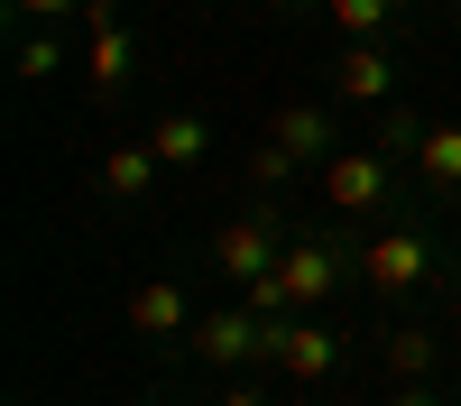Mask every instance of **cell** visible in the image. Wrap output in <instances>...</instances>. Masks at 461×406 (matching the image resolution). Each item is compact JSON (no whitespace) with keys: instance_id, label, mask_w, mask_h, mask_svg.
I'll use <instances>...</instances> for the list:
<instances>
[{"instance_id":"6da1fadb","label":"cell","mask_w":461,"mask_h":406,"mask_svg":"<svg viewBox=\"0 0 461 406\" xmlns=\"http://www.w3.org/2000/svg\"><path fill=\"white\" fill-rule=\"evenodd\" d=\"M267 277H277V295H286L295 314H323L332 295H341V277H351V240H332V231H295V240L277 249V268H267Z\"/></svg>"},{"instance_id":"7a4b0ae2","label":"cell","mask_w":461,"mask_h":406,"mask_svg":"<svg viewBox=\"0 0 461 406\" xmlns=\"http://www.w3.org/2000/svg\"><path fill=\"white\" fill-rule=\"evenodd\" d=\"M425 277H434V240H425V221H397V231L360 240V286L378 295V305H406Z\"/></svg>"},{"instance_id":"3957f363","label":"cell","mask_w":461,"mask_h":406,"mask_svg":"<svg viewBox=\"0 0 461 406\" xmlns=\"http://www.w3.org/2000/svg\"><path fill=\"white\" fill-rule=\"evenodd\" d=\"M295 323V314H286ZM286 323H267L249 305H230V314H194V332H185V351L212 360V369H249V360H277V332Z\"/></svg>"},{"instance_id":"277c9868","label":"cell","mask_w":461,"mask_h":406,"mask_svg":"<svg viewBox=\"0 0 461 406\" xmlns=\"http://www.w3.org/2000/svg\"><path fill=\"white\" fill-rule=\"evenodd\" d=\"M388 185H397L388 148H332V158H323V203H332V212H351V221L388 203Z\"/></svg>"},{"instance_id":"5b68a950","label":"cell","mask_w":461,"mask_h":406,"mask_svg":"<svg viewBox=\"0 0 461 406\" xmlns=\"http://www.w3.org/2000/svg\"><path fill=\"white\" fill-rule=\"evenodd\" d=\"M277 221H258V212H240V221H221V231H212V268L230 277V286H249V277H267V268H277Z\"/></svg>"},{"instance_id":"8992f818","label":"cell","mask_w":461,"mask_h":406,"mask_svg":"<svg viewBox=\"0 0 461 406\" xmlns=\"http://www.w3.org/2000/svg\"><path fill=\"white\" fill-rule=\"evenodd\" d=\"M277 369H286L295 388H323L332 369H341V332H332V323H304V314H295V323L277 332Z\"/></svg>"},{"instance_id":"52a82bcc","label":"cell","mask_w":461,"mask_h":406,"mask_svg":"<svg viewBox=\"0 0 461 406\" xmlns=\"http://www.w3.org/2000/svg\"><path fill=\"white\" fill-rule=\"evenodd\" d=\"M332 93H341V102H388V93H397V56L378 47V37H341Z\"/></svg>"},{"instance_id":"ba28073f","label":"cell","mask_w":461,"mask_h":406,"mask_svg":"<svg viewBox=\"0 0 461 406\" xmlns=\"http://www.w3.org/2000/svg\"><path fill=\"white\" fill-rule=\"evenodd\" d=\"M130 332H148V342H185V332H194V305H185V286H176V277L130 286Z\"/></svg>"},{"instance_id":"9c48e42d","label":"cell","mask_w":461,"mask_h":406,"mask_svg":"<svg viewBox=\"0 0 461 406\" xmlns=\"http://www.w3.org/2000/svg\"><path fill=\"white\" fill-rule=\"evenodd\" d=\"M267 148H286L295 167H323V158H332V111H323V102H286L277 130H267Z\"/></svg>"},{"instance_id":"30bf717a","label":"cell","mask_w":461,"mask_h":406,"mask_svg":"<svg viewBox=\"0 0 461 406\" xmlns=\"http://www.w3.org/2000/svg\"><path fill=\"white\" fill-rule=\"evenodd\" d=\"M84 19H93V84H102V102L130 84V28H121V10L111 0H84Z\"/></svg>"},{"instance_id":"8fae6325","label":"cell","mask_w":461,"mask_h":406,"mask_svg":"<svg viewBox=\"0 0 461 406\" xmlns=\"http://www.w3.org/2000/svg\"><path fill=\"white\" fill-rule=\"evenodd\" d=\"M148 148H158V167H203L212 130H203V111H158V130H148Z\"/></svg>"},{"instance_id":"7c38bea8","label":"cell","mask_w":461,"mask_h":406,"mask_svg":"<svg viewBox=\"0 0 461 406\" xmlns=\"http://www.w3.org/2000/svg\"><path fill=\"white\" fill-rule=\"evenodd\" d=\"M415 167H425V185L461 194V121H434V130H415Z\"/></svg>"},{"instance_id":"4fadbf2b","label":"cell","mask_w":461,"mask_h":406,"mask_svg":"<svg viewBox=\"0 0 461 406\" xmlns=\"http://www.w3.org/2000/svg\"><path fill=\"white\" fill-rule=\"evenodd\" d=\"M148 185H158V148L130 139V148H111V158H102V194H111V203H139Z\"/></svg>"},{"instance_id":"5bb4252c","label":"cell","mask_w":461,"mask_h":406,"mask_svg":"<svg viewBox=\"0 0 461 406\" xmlns=\"http://www.w3.org/2000/svg\"><path fill=\"white\" fill-rule=\"evenodd\" d=\"M388 369H397V379H434V332L397 323V332H388Z\"/></svg>"},{"instance_id":"9a60e30c","label":"cell","mask_w":461,"mask_h":406,"mask_svg":"<svg viewBox=\"0 0 461 406\" xmlns=\"http://www.w3.org/2000/svg\"><path fill=\"white\" fill-rule=\"evenodd\" d=\"M323 10H332V28H341V37H378V28L397 19V0H323Z\"/></svg>"},{"instance_id":"2e32d148","label":"cell","mask_w":461,"mask_h":406,"mask_svg":"<svg viewBox=\"0 0 461 406\" xmlns=\"http://www.w3.org/2000/svg\"><path fill=\"white\" fill-rule=\"evenodd\" d=\"M19 74H28V84H47V74H56V28H28V37H19Z\"/></svg>"},{"instance_id":"e0dca14e","label":"cell","mask_w":461,"mask_h":406,"mask_svg":"<svg viewBox=\"0 0 461 406\" xmlns=\"http://www.w3.org/2000/svg\"><path fill=\"white\" fill-rule=\"evenodd\" d=\"M286 176H295V158H286V148H267V139H258V158H249V185H258V194H277Z\"/></svg>"},{"instance_id":"ac0fdd59","label":"cell","mask_w":461,"mask_h":406,"mask_svg":"<svg viewBox=\"0 0 461 406\" xmlns=\"http://www.w3.org/2000/svg\"><path fill=\"white\" fill-rule=\"evenodd\" d=\"M84 0H10V19H28V28H56V19H74Z\"/></svg>"},{"instance_id":"d6986e66","label":"cell","mask_w":461,"mask_h":406,"mask_svg":"<svg viewBox=\"0 0 461 406\" xmlns=\"http://www.w3.org/2000/svg\"><path fill=\"white\" fill-rule=\"evenodd\" d=\"M388 406H443V397H434L425 379H397V388H388Z\"/></svg>"},{"instance_id":"ffe728a7","label":"cell","mask_w":461,"mask_h":406,"mask_svg":"<svg viewBox=\"0 0 461 406\" xmlns=\"http://www.w3.org/2000/svg\"><path fill=\"white\" fill-rule=\"evenodd\" d=\"M221 406H267V397H258V388H230V397H221Z\"/></svg>"},{"instance_id":"44dd1931","label":"cell","mask_w":461,"mask_h":406,"mask_svg":"<svg viewBox=\"0 0 461 406\" xmlns=\"http://www.w3.org/2000/svg\"><path fill=\"white\" fill-rule=\"evenodd\" d=\"M452 10H461V0H452Z\"/></svg>"}]
</instances>
